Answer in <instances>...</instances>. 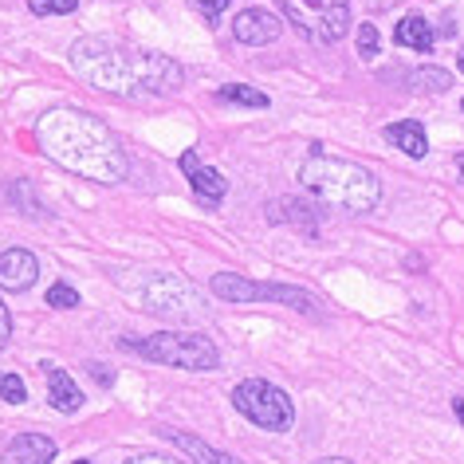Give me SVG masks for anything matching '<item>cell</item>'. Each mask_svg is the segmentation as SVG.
<instances>
[{"label": "cell", "mask_w": 464, "mask_h": 464, "mask_svg": "<svg viewBox=\"0 0 464 464\" xmlns=\"http://www.w3.org/2000/svg\"><path fill=\"white\" fill-rule=\"evenodd\" d=\"M67 60L87 87L114 99H161L185 83V67L178 60L161 52L126 48L111 36H79L67 48Z\"/></svg>", "instance_id": "obj_1"}, {"label": "cell", "mask_w": 464, "mask_h": 464, "mask_svg": "<svg viewBox=\"0 0 464 464\" xmlns=\"http://www.w3.org/2000/svg\"><path fill=\"white\" fill-rule=\"evenodd\" d=\"M36 142L55 166L75 178L119 185L130 173V154L99 114L79 107H52L36 119Z\"/></svg>", "instance_id": "obj_2"}, {"label": "cell", "mask_w": 464, "mask_h": 464, "mask_svg": "<svg viewBox=\"0 0 464 464\" xmlns=\"http://www.w3.org/2000/svg\"><path fill=\"white\" fill-rule=\"evenodd\" d=\"M299 185H304L319 205L343 208V213H354V217H366L382 205V181L366 166H358L351 158L319 154V150L304 158Z\"/></svg>", "instance_id": "obj_3"}, {"label": "cell", "mask_w": 464, "mask_h": 464, "mask_svg": "<svg viewBox=\"0 0 464 464\" xmlns=\"http://www.w3.org/2000/svg\"><path fill=\"white\" fill-rule=\"evenodd\" d=\"M119 287H126L138 307L161 319H193L201 315L205 304L197 295V287L178 272H130V276H114Z\"/></svg>", "instance_id": "obj_4"}, {"label": "cell", "mask_w": 464, "mask_h": 464, "mask_svg": "<svg viewBox=\"0 0 464 464\" xmlns=\"http://www.w3.org/2000/svg\"><path fill=\"white\" fill-rule=\"evenodd\" d=\"M122 351H134L142 354L146 362H158V366H173V370H217L220 366V351L208 334H197V331H158V334H146V339H122L119 343Z\"/></svg>", "instance_id": "obj_5"}, {"label": "cell", "mask_w": 464, "mask_h": 464, "mask_svg": "<svg viewBox=\"0 0 464 464\" xmlns=\"http://www.w3.org/2000/svg\"><path fill=\"white\" fill-rule=\"evenodd\" d=\"M217 299H225V304H284L292 311H304V315H323V304L319 295H311L307 287H292V284H256L248 280V276L240 272H217L213 280H208Z\"/></svg>", "instance_id": "obj_6"}, {"label": "cell", "mask_w": 464, "mask_h": 464, "mask_svg": "<svg viewBox=\"0 0 464 464\" xmlns=\"http://www.w3.org/2000/svg\"><path fill=\"white\" fill-rule=\"evenodd\" d=\"M276 8L307 44L331 48L351 32V0H276Z\"/></svg>", "instance_id": "obj_7"}, {"label": "cell", "mask_w": 464, "mask_h": 464, "mask_svg": "<svg viewBox=\"0 0 464 464\" xmlns=\"http://www.w3.org/2000/svg\"><path fill=\"white\" fill-rule=\"evenodd\" d=\"M232 410H237L245 421H252L256 429H268V433H287L295 421V405L292 398L268 378H245L232 386Z\"/></svg>", "instance_id": "obj_8"}, {"label": "cell", "mask_w": 464, "mask_h": 464, "mask_svg": "<svg viewBox=\"0 0 464 464\" xmlns=\"http://www.w3.org/2000/svg\"><path fill=\"white\" fill-rule=\"evenodd\" d=\"M181 173L189 178V189H193V197H197V201H201L205 208H217L220 201H225L228 178H225L220 169L205 166L197 150H185V154H181Z\"/></svg>", "instance_id": "obj_9"}, {"label": "cell", "mask_w": 464, "mask_h": 464, "mask_svg": "<svg viewBox=\"0 0 464 464\" xmlns=\"http://www.w3.org/2000/svg\"><path fill=\"white\" fill-rule=\"evenodd\" d=\"M284 32V16L268 13V8H240L237 20H232V36L237 44H248V48H264V44L280 40Z\"/></svg>", "instance_id": "obj_10"}, {"label": "cell", "mask_w": 464, "mask_h": 464, "mask_svg": "<svg viewBox=\"0 0 464 464\" xmlns=\"http://www.w3.org/2000/svg\"><path fill=\"white\" fill-rule=\"evenodd\" d=\"M40 280V260L28 248H5L0 252V287L8 295H24Z\"/></svg>", "instance_id": "obj_11"}, {"label": "cell", "mask_w": 464, "mask_h": 464, "mask_svg": "<svg viewBox=\"0 0 464 464\" xmlns=\"http://www.w3.org/2000/svg\"><path fill=\"white\" fill-rule=\"evenodd\" d=\"M268 220H284V225L304 232V237H319V208L299 201V197H280V201H272Z\"/></svg>", "instance_id": "obj_12"}, {"label": "cell", "mask_w": 464, "mask_h": 464, "mask_svg": "<svg viewBox=\"0 0 464 464\" xmlns=\"http://www.w3.org/2000/svg\"><path fill=\"white\" fill-rule=\"evenodd\" d=\"M8 464H52L55 460V440L44 433H20L13 437V445L5 449Z\"/></svg>", "instance_id": "obj_13"}, {"label": "cell", "mask_w": 464, "mask_h": 464, "mask_svg": "<svg viewBox=\"0 0 464 464\" xmlns=\"http://www.w3.org/2000/svg\"><path fill=\"white\" fill-rule=\"evenodd\" d=\"M390 146H398L401 154H410L413 161H421L429 154V134H425V122L417 119H401V122H390L386 130H382Z\"/></svg>", "instance_id": "obj_14"}, {"label": "cell", "mask_w": 464, "mask_h": 464, "mask_svg": "<svg viewBox=\"0 0 464 464\" xmlns=\"http://www.w3.org/2000/svg\"><path fill=\"white\" fill-rule=\"evenodd\" d=\"M44 370H48V401L55 405L60 413H79L83 410V390H79V382L67 374V370L44 362Z\"/></svg>", "instance_id": "obj_15"}, {"label": "cell", "mask_w": 464, "mask_h": 464, "mask_svg": "<svg viewBox=\"0 0 464 464\" xmlns=\"http://www.w3.org/2000/svg\"><path fill=\"white\" fill-rule=\"evenodd\" d=\"M161 437H166L169 445H178L193 464H240L237 457H228V452H217L213 445H205L201 437L181 433V429H161Z\"/></svg>", "instance_id": "obj_16"}, {"label": "cell", "mask_w": 464, "mask_h": 464, "mask_svg": "<svg viewBox=\"0 0 464 464\" xmlns=\"http://www.w3.org/2000/svg\"><path fill=\"white\" fill-rule=\"evenodd\" d=\"M393 40H398V48H410V52H433L437 32H433V24H429L421 13H410V16L398 20V28H393Z\"/></svg>", "instance_id": "obj_17"}, {"label": "cell", "mask_w": 464, "mask_h": 464, "mask_svg": "<svg viewBox=\"0 0 464 464\" xmlns=\"http://www.w3.org/2000/svg\"><path fill=\"white\" fill-rule=\"evenodd\" d=\"M217 102H232V107H248V111L272 107V99L260 87H248V83H225L217 91Z\"/></svg>", "instance_id": "obj_18"}, {"label": "cell", "mask_w": 464, "mask_h": 464, "mask_svg": "<svg viewBox=\"0 0 464 464\" xmlns=\"http://www.w3.org/2000/svg\"><path fill=\"white\" fill-rule=\"evenodd\" d=\"M5 201H13V205L20 208V213H24V217H40V220H48V217H52L48 208H44L40 197L32 193V185H28L24 178H16L13 185H8V189H5Z\"/></svg>", "instance_id": "obj_19"}, {"label": "cell", "mask_w": 464, "mask_h": 464, "mask_svg": "<svg viewBox=\"0 0 464 464\" xmlns=\"http://www.w3.org/2000/svg\"><path fill=\"white\" fill-rule=\"evenodd\" d=\"M410 87L417 91V95H445V91L452 87V75L445 72V67H417V72L410 75Z\"/></svg>", "instance_id": "obj_20"}, {"label": "cell", "mask_w": 464, "mask_h": 464, "mask_svg": "<svg viewBox=\"0 0 464 464\" xmlns=\"http://www.w3.org/2000/svg\"><path fill=\"white\" fill-rule=\"evenodd\" d=\"M0 398L8 405H24L28 401V386L20 382V374H8V370H0Z\"/></svg>", "instance_id": "obj_21"}, {"label": "cell", "mask_w": 464, "mask_h": 464, "mask_svg": "<svg viewBox=\"0 0 464 464\" xmlns=\"http://www.w3.org/2000/svg\"><path fill=\"white\" fill-rule=\"evenodd\" d=\"M358 55H362L366 63H374L378 60V52H382V40H378V28L374 24H358Z\"/></svg>", "instance_id": "obj_22"}, {"label": "cell", "mask_w": 464, "mask_h": 464, "mask_svg": "<svg viewBox=\"0 0 464 464\" xmlns=\"http://www.w3.org/2000/svg\"><path fill=\"white\" fill-rule=\"evenodd\" d=\"M48 307H55V311H75L79 307V292H75V287L72 284H52L48 287Z\"/></svg>", "instance_id": "obj_23"}, {"label": "cell", "mask_w": 464, "mask_h": 464, "mask_svg": "<svg viewBox=\"0 0 464 464\" xmlns=\"http://www.w3.org/2000/svg\"><path fill=\"white\" fill-rule=\"evenodd\" d=\"M75 8H79V0H28L32 16H67Z\"/></svg>", "instance_id": "obj_24"}, {"label": "cell", "mask_w": 464, "mask_h": 464, "mask_svg": "<svg viewBox=\"0 0 464 464\" xmlns=\"http://www.w3.org/2000/svg\"><path fill=\"white\" fill-rule=\"evenodd\" d=\"M189 5L197 8V13H201V20L205 24H220V16H225V8L232 5V0H189Z\"/></svg>", "instance_id": "obj_25"}, {"label": "cell", "mask_w": 464, "mask_h": 464, "mask_svg": "<svg viewBox=\"0 0 464 464\" xmlns=\"http://www.w3.org/2000/svg\"><path fill=\"white\" fill-rule=\"evenodd\" d=\"M13 343V315H8V304L0 299V351Z\"/></svg>", "instance_id": "obj_26"}, {"label": "cell", "mask_w": 464, "mask_h": 464, "mask_svg": "<svg viewBox=\"0 0 464 464\" xmlns=\"http://www.w3.org/2000/svg\"><path fill=\"white\" fill-rule=\"evenodd\" d=\"M126 464H185L178 457H161V452H142V457H130Z\"/></svg>", "instance_id": "obj_27"}, {"label": "cell", "mask_w": 464, "mask_h": 464, "mask_svg": "<svg viewBox=\"0 0 464 464\" xmlns=\"http://www.w3.org/2000/svg\"><path fill=\"white\" fill-rule=\"evenodd\" d=\"M87 374L95 378V382H102V386H111V382H114L111 370H107V366H99V362H87Z\"/></svg>", "instance_id": "obj_28"}, {"label": "cell", "mask_w": 464, "mask_h": 464, "mask_svg": "<svg viewBox=\"0 0 464 464\" xmlns=\"http://www.w3.org/2000/svg\"><path fill=\"white\" fill-rule=\"evenodd\" d=\"M452 413H457V421L464 425V398H457V401H452Z\"/></svg>", "instance_id": "obj_29"}, {"label": "cell", "mask_w": 464, "mask_h": 464, "mask_svg": "<svg viewBox=\"0 0 464 464\" xmlns=\"http://www.w3.org/2000/svg\"><path fill=\"white\" fill-rule=\"evenodd\" d=\"M315 464H354V460H346V457H323V460H315Z\"/></svg>", "instance_id": "obj_30"}, {"label": "cell", "mask_w": 464, "mask_h": 464, "mask_svg": "<svg viewBox=\"0 0 464 464\" xmlns=\"http://www.w3.org/2000/svg\"><path fill=\"white\" fill-rule=\"evenodd\" d=\"M457 67H460V75H464V48H460V55H457Z\"/></svg>", "instance_id": "obj_31"}, {"label": "cell", "mask_w": 464, "mask_h": 464, "mask_svg": "<svg viewBox=\"0 0 464 464\" xmlns=\"http://www.w3.org/2000/svg\"><path fill=\"white\" fill-rule=\"evenodd\" d=\"M457 169H460V178H464V154H457Z\"/></svg>", "instance_id": "obj_32"}, {"label": "cell", "mask_w": 464, "mask_h": 464, "mask_svg": "<svg viewBox=\"0 0 464 464\" xmlns=\"http://www.w3.org/2000/svg\"><path fill=\"white\" fill-rule=\"evenodd\" d=\"M75 464H91V460H75Z\"/></svg>", "instance_id": "obj_33"}, {"label": "cell", "mask_w": 464, "mask_h": 464, "mask_svg": "<svg viewBox=\"0 0 464 464\" xmlns=\"http://www.w3.org/2000/svg\"><path fill=\"white\" fill-rule=\"evenodd\" d=\"M460 111H464V99H460Z\"/></svg>", "instance_id": "obj_34"}]
</instances>
